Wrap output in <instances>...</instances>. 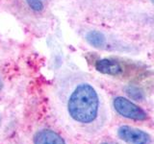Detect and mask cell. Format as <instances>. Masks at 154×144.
Segmentation results:
<instances>
[{"instance_id":"1","label":"cell","mask_w":154,"mask_h":144,"mask_svg":"<svg viewBox=\"0 0 154 144\" xmlns=\"http://www.w3.org/2000/svg\"><path fill=\"white\" fill-rule=\"evenodd\" d=\"M66 112L70 121L84 132H96L106 124V113L96 89L88 82L80 81L67 90Z\"/></svg>"},{"instance_id":"5","label":"cell","mask_w":154,"mask_h":144,"mask_svg":"<svg viewBox=\"0 0 154 144\" xmlns=\"http://www.w3.org/2000/svg\"><path fill=\"white\" fill-rule=\"evenodd\" d=\"M35 144H66L59 134L51 130H42L34 136Z\"/></svg>"},{"instance_id":"6","label":"cell","mask_w":154,"mask_h":144,"mask_svg":"<svg viewBox=\"0 0 154 144\" xmlns=\"http://www.w3.org/2000/svg\"><path fill=\"white\" fill-rule=\"evenodd\" d=\"M86 38L88 42L94 47H101L105 44V37L98 31H91L87 34Z\"/></svg>"},{"instance_id":"9","label":"cell","mask_w":154,"mask_h":144,"mask_svg":"<svg viewBox=\"0 0 154 144\" xmlns=\"http://www.w3.org/2000/svg\"><path fill=\"white\" fill-rule=\"evenodd\" d=\"M2 88V82H1V79H0V90Z\"/></svg>"},{"instance_id":"3","label":"cell","mask_w":154,"mask_h":144,"mask_svg":"<svg viewBox=\"0 0 154 144\" xmlns=\"http://www.w3.org/2000/svg\"><path fill=\"white\" fill-rule=\"evenodd\" d=\"M119 136L130 144H150L151 137L146 132L130 126H122L118 130Z\"/></svg>"},{"instance_id":"10","label":"cell","mask_w":154,"mask_h":144,"mask_svg":"<svg viewBox=\"0 0 154 144\" xmlns=\"http://www.w3.org/2000/svg\"><path fill=\"white\" fill-rule=\"evenodd\" d=\"M101 144H111V143H101Z\"/></svg>"},{"instance_id":"7","label":"cell","mask_w":154,"mask_h":144,"mask_svg":"<svg viewBox=\"0 0 154 144\" xmlns=\"http://www.w3.org/2000/svg\"><path fill=\"white\" fill-rule=\"evenodd\" d=\"M28 7L35 12H41L43 9V0H25Z\"/></svg>"},{"instance_id":"8","label":"cell","mask_w":154,"mask_h":144,"mask_svg":"<svg viewBox=\"0 0 154 144\" xmlns=\"http://www.w3.org/2000/svg\"><path fill=\"white\" fill-rule=\"evenodd\" d=\"M127 93L135 99H141L142 98V92L135 86H130L127 89Z\"/></svg>"},{"instance_id":"4","label":"cell","mask_w":154,"mask_h":144,"mask_svg":"<svg viewBox=\"0 0 154 144\" xmlns=\"http://www.w3.org/2000/svg\"><path fill=\"white\" fill-rule=\"evenodd\" d=\"M95 68L101 73L111 76H119L122 72V67L119 62L112 59H101L96 61Z\"/></svg>"},{"instance_id":"2","label":"cell","mask_w":154,"mask_h":144,"mask_svg":"<svg viewBox=\"0 0 154 144\" xmlns=\"http://www.w3.org/2000/svg\"><path fill=\"white\" fill-rule=\"evenodd\" d=\"M114 108L118 113L133 120H146L147 114L139 106L124 97H117L114 100Z\"/></svg>"},{"instance_id":"12","label":"cell","mask_w":154,"mask_h":144,"mask_svg":"<svg viewBox=\"0 0 154 144\" xmlns=\"http://www.w3.org/2000/svg\"><path fill=\"white\" fill-rule=\"evenodd\" d=\"M0 121H1V117H0Z\"/></svg>"},{"instance_id":"11","label":"cell","mask_w":154,"mask_h":144,"mask_svg":"<svg viewBox=\"0 0 154 144\" xmlns=\"http://www.w3.org/2000/svg\"><path fill=\"white\" fill-rule=\"evenodd\" d=\"M151 1H152V2H153V3H154V0H151Z\"/></svg>"}]
</instances>
